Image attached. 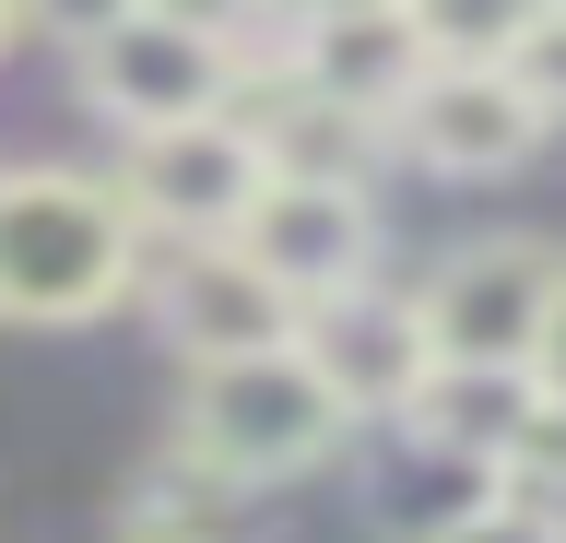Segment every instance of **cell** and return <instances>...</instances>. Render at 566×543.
I'll list each match as a JSON object with an SVG mask.
<instances>
[{
  "instance_id": "obj_1",
  "label": "cell",
  "mask_w": 566,
  "mask_h": 543,
  "mask_svg": "<svg viewBox=\"0 0 566 543\" xmlns=\"http://www.w3.org/2000/svg\"><path fill=\"white\" fill-rule=\"evenodd\" d=\"M142 284V213L83 166H0V320L71 331Z\"/></svg>"
},
{
  "instance_id": "obj_10",
  "label": "cell",
  "mask_w": 566,
  "mask_h": 543,
  "mask_svg": "<svg viewBox=\"0 0 566 543\" xmlns=\"http://www.w3.org/2000/svg\"><path fill=\"white\" fill-rule=\"evenodd\" d=\"M401 143L437 178H507L543 154V107L507 83V60H437V83L401 107Z\"/></svg>"
},
{
  "instance_id": "obj_12",
  "label": "cell",
  "mask_w": 566,
  "mask_h": 543,
  "mask_svg": "<svg viewBox=\"0 0 566 543\" xmlns=\"http://www.w3.org/2000/svg\"><path fill=\"white\" fill-rule=\"evenodd\" d=\"M224 497H237V484H212V472L177 449V461H154V472L130 484V543H224V532H212Z\"/></svg>"
},
{
  "instance_id": "obj_6",
  "label": "cell",
  "mask_w": 566,
  "mask_h": 543,
  "mask_svg": "<svg viewBox=\"0 0 566 543\" xmlns=\"http://www.w3.org/2000/svg\"><path fill=\"white\" fill-rule=\"evenodd\" d=\"M295 355L318 366V390L343 401L354 426H366V414L401 426V414L424 401V378H437V331H424L413 284H354V295H331V307H307Z\"/></svg>"
},
{
  "instance_id": "obj_4",
  "label": "cell",
  "mask_w": 566,
  "mask_h": 543,
  "mask_svg": "<svg viewBox=\"0 0 566 543\" xmlns=\"http://www.w3.org/2000/svg\"><path fill=\"white\" fill-rule=\"evenodd\" d=\"M413 295H424V331H437V366H531L543 378L566 260L543 237H484V249L437 260V284H413Z\"/></svg>"
},
{
  "instance_id": "obj_7",
  "label": "cell",
  "mask_w": 566,
  "mask_h": 543,
  "mask_svg": "<svg viewBox=\"0 0 566 543\" xmlns=\"http://www.w3.org/2000/svg\"><path fill=\"white\" fill-rule=\"evenodd\" d=\"M154 320H166V343L189 366H248V355H295L307 307L248 249H177V272L154 284Z\"/></svg>"
},
{
  "instance_id": "obj_14",
  "label": "cell",
  "mask_w": 566,
  "mask_h": 543,
  "mask_svg": "<svg viewBox=\"0 0 566 543\" xmlns=\"http://www.w3.org/2000/svg\"><path fill=\"white\" fill-rule=\"evenodd\" d=\"M507 497H531V508H566V401L543 390V414L520 426V449H507V472H495Z\"/></svg>"
},
{
  "instance_id": "obj_11",
  "label": "cell",
  "mask_w": 566,
  "mask_h": 543,
  "mask_svg": "<svg viewBox=\"0 0 566 543\" xmlns=\"http://www.w3.org/2000/svg\"><path fill=\"white\" fill-rule=\"evenodd\" d=\"M531 414H543V378H531V366H437V378H424V401L401 414V437H413L424 461L507 472V449H520Z\"/></svg>"
},
{
  "instance_id": "obj_8",
  "label": "cell",
  "mask_w": 566,
  "mask_h": 543,
  "mask_svg": "<svg viewBox=\"0 0 566 543\" xmlns=\"http://www.w3.org/2000/svg\"><path fill=\"white\" fill-rule=\"evenodd\" d=\"M295 83H318L331 107L401 130V107L437 83V36H424V12H401V0H331V12H307Z\"/></svg>"
},
{
  "instance_id": "obj_5",
  "label": "cell",
  "mask_w": 566,
  "mask_h": 543,
  "mask_svg": "<svg viewBox=\"0 0 566 543\" xmlns=\"http://www.w3.org/2000/svg\"><path fill=\"white\" fill-rule=\"evenodd\" d=\"M142 237H177V249H237L248 213L272 201V154L248 118H201V130H166V143H130L118 166Z\"/></svg>"
},
{
  "instance_id": "obj_16",
  "label": "cell",
  "mask_w": 566,
  "mask_h": 543,
  "mask_svg": "<svg viewBox=\"0 0 566 543\" xmlns=\"http://www.w3.org/2000/svg\"><path fill=\"white\" fill-rule=\"evenodd\" d=\"M543 390L566 401V307H555V343H543Z\"/></svg>"
},
{
  "instance_id": "obj_3",
  "label": "cell",
  "mask_w": 566,
  "mask_h": 543,
  "mask_svg": "<svg viewBox=\"0 0 566 543\" xmlns=\"http://www.w3.org/2000/svg\"><path fill=\"white\" fill-rule=\"evenodd\" d=\"M71 83L106 130L130 143H166V130H201V118H237V60L212 36V12H95L71 36Z\"/></svg>"
},
{
  "instance_id": "obj_17",
  "label": "cell",
  "mask_w": 566,
  "mask_h": 543,
  "mask_svg": "<svg viewBox=\"0 0 566 543\" xmlns=\"http://www.w3.org/2000/svg\"><path fill=\"white\" fill-rule=\"evenodd\" d=\"M0 48H12V12H0Z\"/></svg>"
},
{
  "instance_id": "obj_13",
  "label": "cell",
  "mask_w": 566,
  "mask_h": 543,
  "mask_svg": "<svg viewBox=\"0 0 566 543\" xmlns=\"http://www.w3.org/2000/svg\"><path fill=\"white\" fill-rule=\"evenodd\" d=\"M507 83L543 118H566V0L555 12H507Z\"/></svg>"
},
{
  "instance_id": "obj_9",
  "label": "cell",
  "mask_w": 566,
  "mask_h": 543,
  "mask_svg": "<svg viewBox=\"0 0 566 543\" xmlns=\"http://www.w3.org/2000/svg\"><path fill=\"white\" fill-rule=\"evenodd\" d=\"M260 272H272L295 307H331V295L378 284V201L366 189H307V178H272V201L248 213L237 237Z\"/></svg>"
},
{
  "instance_id": "obj_2",
  "label": "cell",
  "mask_w": 566,
  "mask_h": 543,
  "mask_svg": "<svg viewBox=\"0 0 566 543\" xmlns=\"http://www.w3.org/2000/svg\"><path fill=\"white\" fill-rule=\"evenodd\" d=\"M354 437V414L318 390L307 355H248V366H189V401H177V449L212 472V484H295Z\"/></svg>"
},
{
  "instance_id": "obj_15",
  "label": "cell",
  "mask_w": 566,
  "mask_h": 543,
  "mask_svg": "<svg viewBox=\"0 0 566 543\" xmlns=\"http://www.w3.org/2000/svg\"><path fill=\"white\" fill-rule=\"evenodd\" d=\"M437 543H566V508H531V497H507V484H495V497L472 508V520H449Z\"/></svg>"
}]
</instances>
